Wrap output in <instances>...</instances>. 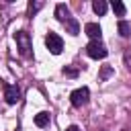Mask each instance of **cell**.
Instances as JSON below:
<instances>
[{"label":"cell","mask_w":131,"mask_h":131,"mask_svg":"<svg viewBox=\"0 0 131 131\" xmlns=\"http://www.w3.org/2000/svg\"><path fill=\"white\" fill-rule=\"evenodd\" d=\"M14 41H16L18 53H20L23 57H29V55H31V49H33V45H31V35H29L27 31H16V33H14Z\"/></svg>","instance_id":"obj_1"},{"label":"cell","mask_w":131,"mask_h":131,"mask_svg":"<svg viewBox=\"0 0 131 131\" xmlns=\"http://www.w3.org/2000/svg\"><path fill=\"white\" fill-rule=\"evenodd\" d=\"M45 47L49 49V53L59 55V53H61V49H63V39H61L57 33L49 31V33H47V37H45Z\"/></svg>","instance_id":"obj_2"},{"label":"cell","mask_w":131,"mask_h":131,"mask_svg":"<svg viewBox=\"0 0 131 131\" xmlns=\"http://www.w3.org/2000/svg\"><path fill=\"white\" fill-rule=\"evenodd\" d=\"M88 98H90V90H88L86 86H82V88H76V90L70 94V102H72L76 108L84 106V104L88 102Z\"/></svg>","instance_id":"obj_3"},{"label":"cell","mask_w":131,"mask_h":131,"mask_svg":"<svg viewBox=\"0 0 131 131\" xmlns=\"http://www.w3.org/2000/svg\"><path fill=\"white\" fill-rule=\"evenodd\" d=\"M86 53H88V57H92V59H104L106 57V47L100 43V41H90L88 45H86Z\"/></svg>","instance_id":"obj_4"},{"label":"cell","mask_w":131,"mask_h":131,"mask_svg":"<svg viewBox=\"0 0 131 131\" xmlns=\"http://www.w3.org/2000/svg\"><path fill=\"white\" fill-rule=\"evenodd\" d=\"M4 98L8 104H16L20 100V88L16 84H4Z\"/></svg>","instance_id":"obj_5"},{"label":"cell","mask_w":131,"mask_h":131,"mask_svg":"<svg viewBox=\"0 0 131 131\" xmlns=\"http://www.w3.org/2000/svg\"><path fill=\"white\" fill-rule=\"evenodd\" d=\"M84 33H86L92 41H100V37H102V29H100V25H98V23H86Z\"/></svg>","instance_id":"obj_6"},{"label":"cell","mask_w":131,"mask_h":131,"mask_svg":"<svg viewBox=\"0 0 131 131\" xmlns=\"http://www.w3.org/2000/svg\"><path fill=\"white\" fill-rule=\"evenodd\" d=\"M55 18H57L59 23H66V20L70 18V10H68V6H66L63 2H59V4L55 6Z\"/></svg>","instance_id":"obj_7"},{"label":"cell","mask_w":131,"mask_h":131,"mask_svg":"<svg viewBox=\"0 0 131 131\" xmlns=\"http://www.w3.org/2000/svg\"><path fill=\"white\" fill-rule=\"evenodd\" d=\"M63 25H66V31H68L70 35H78V33H80V25H78V20H76L74 16H70Z\"/></svg>","instance_id":"obj_8"},{"label":"cell","mask_w":131,"mask_h":131,"mask_svg":"<svg viewBox=\"0 0 131 131\" xmlns=\"http://www.w3.org/2000/svg\"><path fill=\"white\" fill-rule=\"evenodd\" d=\"M49 121H51V117H49V113H45V111H41V113L35 115V125H37V127H47Z\"/></svg>","instance_id":"obj_9"},{"label":"cell","mask_w":131,"mask_h":131,"mask_svg":"<svg viewBox=\"0 0 131 131\" xmlns=\"http://www.w3.org/2000/svg\"><path fill=\"white\" fill-rule=\"evenodd\" d=\"M92 8H94V12H96L98 16H104V12H106L108 4H106L104 0H94V2H92Z\"/></svg>","instance_id":"obj_10"},{"label":"cell","mask_w":131,"mask_h":131,"mask_svg":"<svg viewBox=\"0 0 131 131\" xmlns=\"http://www.w3.org/2000/svg\"><path fill=\"white\" fill-rule=\"evenodd\" d=\"M111 8H113V12H115L117 16H125V12H127V8H125V4H123L121 0H113V2H111Z\"/></svg>","instance_id":"obj_11"},{"label":"cell","mask_w":131,"mask_h":131,"mask_svg":"<svg viewBox=\"0 0 131 131\" xmlns=\"http://www.w3.org/2000/svg\"><path fill=\"white\" fill-rule=\"evenodd\" d=\"M117 29H119V35H121V37H129V33H131V25H129L127 20H119Z\"/></svg>","instance_id":"obj_12"},{"label":"cell","mask_w":131,"mask_h":131,"mask_svg":"<svg viewBox=\"0 0 131 131\" xmlns=\"http://www.w3.org/2000/svg\"><path fill=\"white\" fill-rule=\"evenodd\" d=\"M111 74H113V68L111 66H102V70H100V74H98V80H106V78H111Z\"/></svg>","instance_id":"obj_13"},{"label":"cell","mask_w":131,"mask_h":131,"mask_svg":"<svg viewBox=\"0 0 131 131\" xmlns=\"http://www.w3.org/2000/svg\"><path fill=\"white\" fill-rule=\"evenodd\" d=\"M43 8V2H29V14L33 16L37 10H41Z\"/></svg>","instance_id":"obj_14"},{"label":"cell","mask_w":131,"mask_h":131,"mask_svg":"<svg viewBox=\"0 0 131 131\" xmlns=\"http://www.w3.org/2000/svg\"><path fill=\"white\" fill-rule=\"evenodd\" d=\"M61 72H63V76H70V78H76V76H78V70H76V68H68V66H66Z\"/></svg>","instance_id":"obj_15"},{"label":"cell","mask_w":131,"mask_h":131,"mask_svg":"<svg viewBox=\"0 0 131 131\" xmlns=\"http://www.w3.org/2000/svg\"><path fill=\"white\" fill-rule=\"evenodd\" d=\"M125 61H127V70L131 72V51H125Z\"/></svg>","instance_id":"obj_16"},{"label":"cell","mask_w":131,"mask_h":131,"mask_svg":"<svg viewBox=\"0 0 131 131\" xmlns=\"http://www.w3.org/2000/svg\"><path fill=\"white\" fill-rule=\"evenodd\" d=\"M66 131H82V129H80V127H78V125H70V127H68V129H66Z\"/></svg>","instance_id":"obj_17"},{"label":"cell","mask_w":131,"mask_h":131,"mask_svg":"<svg viewBox=\"0 0 131 131\" xmlns=\"http://www.w3.org/2000/svg\"><path fill=\"white\" fill-rule=\"evenodd\" d=\"M123 131H129V129H123Z\"/></svg>","instance_id":"obj_18"}]
</instances>
